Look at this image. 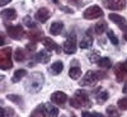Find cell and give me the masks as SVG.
I'll return each mask as SVG.
<instances>
[{"mask_svg": "<svg viewBox=\"0 0 127 117\" xmlns=\"http://www.w3.org/2000/svg\"><path fill=\"white\" fill-rule=\"evenodd\" d=\"M45 84V77L41 73H33L28 77V79L24 83V87L27 92L29 93H38Z\"/></svg>", "mask_w": 127, "mask_h": 117, "instance_id": "6da1fadb", "label": "cell"}, {"mask_svg": "<svg viewBox=\"0 0 127 117\" xmlns=\"http://www.w3.org/2000/svg\"><path fill=\"white\" fill-rule=\"evenodd\" d=\"M70 106L74 108H81V107H90L92 102L89 99V95L84 90H78L75 95L70 99Z\"/></svg>", "mask_w": 127, "mask_h": 117, "instance_id": "7a4b0ae2", "label": "cell"}, {"mask_svg": "<svg viewBox=\"0 0 127 117\" xmlns=\"http://www.w3.org/2000/svg\"><path fill=\"white\" fill-rule=\"evenodd\" d=\"M13 66L12 61V48L4 47L0 50V68L1 70H9Z\"/></svg>", "mask_w": 127, "mask_h": 117, "instance_id": "3957f363", "label": "cell"}, {"mask_svg": "<svg viewBox=\"0 0 127 117\" xmlns=\"http://www.w3.org/2000/svg\"><path fill=\"white\" fill-rule=\"evenodd\" d=\"M100 79V74L98 71H88L85 75L83 77V79L80 80V85L81 87H92L95 83Z\"/></svg>", "mask_w": 127, "mask_h": 117, "instance_id": "277c9868", "label": "cell"}, {"mask_svg": "<svg viewBox=\"0 0 127 117\" xmlns=\"http://www.w3.org/2000/svg\"><path fill=\"white\" fill-rule=\"evenodd\" d=\"M6 33L10 38L13 39H22L26 36L24 28L18 24V26H6Z\"/></svg>", "mask_w": 127, "mask_h": 117, "instance_id": "5b68a950", "label": "cell"}, {"mask_svg": "<svg viewBox=\"0 0 127 117\" xmlns=\"http://www.w3.org/2000/svg\"><path fill=\"white\" fill-rule=\"evenodd\" d=\"M83 17L85 19H97V18L103 17V10L98 5H92V6H89L85 10V12H84Z\"/></svg>", "mask_w": 127, "mask_h": 117, "instance_id": "8992f818", "label": "cell"}, {"mask_svg": "<svg viewBox=\"0 0 127 117\" xmlns=\"http://www.w3.org/2000/svg\"><path fill=\"white\" fill-rule=\"evenodd\" d=\"M62 50L65 54L67 55H71V54H75L76 52V37L75 36H69L67 39L64 42V46H62Z\"/></svg>", "mask_w": 127, "mask_h": 117, "instance_id": "52a82bcc", "label": "cell"}, {"mask_svg": "<svg viewBox=\"0 0 127 117\" xmlns=\"http://www.w3.org/2000/svg\"><path fill=\"white\" fill-rule=\"evenodd\" d=\"M104 5L109 10H123L126 8V0H105Z\"/></svg>", "mask_w": 127, "mask_h": 117, "instance_id": "ba28073f", "label": "cell"}, {"mask_svg": "<svg viewBox=\"0 0 127 117\" xmlns=\"http://www.w3.org/2000/svg\"><path fill=\"white\" fill-rule=\"evenodd\" d=\"M42 116L43 117H57L59 116V108L52 106L51 103H46L42 106Z\"/></svg>", "mask_w": 127, "mask_h": 117, "instance_id": "9c48e42d", "label": "cell"}, {"mask_svg": "<svg viewBox=\"0 0 127 117\" xmlns=\"http://www.w3.org/2000/svg\"><path fill=\"white\" fill-rule=\"evenodd\" d=\"M114 74H116V78H117V81H122L127 75V61L120 62L114 69Z\"/></svg>", "mask_w": 127, "mask_h": 117, "instance_id": "30bf717a", "label": "cell"}, {"mask_svg": "<svg viewBox=\"0 0 127 117\" xmlns=\"http://www.w3.org/2000/svg\"><path fill=\"white\" fill-rule=\"evenodd\" d=\"M51 102L55 103V104H59V106H64L67 101V95L64 93V92H55L51 94Z\"/></svg>", "mask_w": 127, "mask_h": 117, "instance_id": "8fae6325", "label": "cell"}, {"mask_svg": "<svg viewBox=\"0 0 127 117\" xmlns=\"http://www.w3.org/2000/svg\"><path fill=\"white\" fill-rule=\"evenodd\" d=\"M113 23H116L120 28H121V31H127V20L123 18V17H121V15H118V14H114V13H111L109 14V17H108Z\"/></svg>", "mask_w": 127, "mask_h": 117, "instance_id": "7c38bea8", "label": "cell"}, {"mask_svg": "<svg viewBox=\"0 0 127 117\" xmlns=\"http://www.w3.org/2000/svg\"><path fill=\"white\" fill-rule=\"evenodd\" d=\"M42 43H43V46H45L48 51H56L57 54H60V52H61L60 46L56 43L54 39L47 38V37H43V38H42Z\"/></svg>", "mask_w": 127, "mask_h": 117, "instance_id": "4fadbf2b", "label": "cell"}, {"mask_svg": "<svg viewBox=\"0 0 127 117\" xmlns=\"http://www.w3.org/2000/svg\"><path fill=\"white\" fill-rule=\"evenodd\" d=\"M34 18L38 20V22H41V23H46L47 20H48V18H50V10L47 8L38 9L36 15H34Z\"/></svg>", "mask_w": 127, "mask_h": 117, "instance_id": "5bb4252c", "label": "cell"}, {"mask_svg": "<svg viewBox=\"0 0 127 117\" xmlns=\"http://www.w3.org/2000/svg\"><path fill=\"white\" fill-rule=\"evenodd\" d=\"M1 17L4 18V20H14L17 18V10L13 8L4 9L1 12Z\"/></svg>", "mask_w": 127, "mask_h": 117, "instance_id": "9a60e30c", "label": "cell"}, {"mask_svg": "<svg viewBox=\"0 0 127 117\" xmlns=\"http://www.w3.org/2000/svg\"><path fill=\"white\" fill-rule=\"evenodd\" d=\"M62 69H64V64L61 61H56V62H54L50 66L48 71H50L51 75H59V74H61Z\"/></svg>", "mask_w": 127, "mask_h": 117, "instance_id": "2e32d148", "label": "cell"}, {"mask_svg": "<svg viewBox=\"0 0 127 117\" xmlns=\"http://www.w3.org/2000/svg\"><path fill=\"white\" fill-rule=\"evenodd\" d=\"M62 29H64V24L60 22H55L50 26V33L52 36H59L62 32Z\"/></svg>", "mask_w": 127, "mask_h": 117, "instance_id": "e0dca14e", "label": "cell"}, {"mask_svg": "<svg viewBox=\"0 0 127 117\" xmlns=\"http://www.w3.org/2000/svg\"><path fill=\"white\" fill-rule=\"evenodd\" d=\"M95 97L98 99V103H104L108 99V92H105L103 88H98L95 90Z\"/></svg>", "mask_w": 127, "mask_h": 117, "instance_id": "ac0fdd59", "label": "cell"}, {"mask_svg": "<svg viewBox=\"0 0 127 117\" xmlns=\"http://www.w3.org/2000/svg\"><path fill=\"white\" fill-rule=\"evenodd\" d=\"M93 45V37L90 36V29L88 31V35L84 37L80 42V48H90Z\"/></svg>", "mask_w": 127, "mask_h": 117, "instance_id": "d6986e66", "label": "cell"}, {"mask_svg": "<svg viewBox=\"0 0 127 117\" xmlns=\"http://www.w3.org/2000/svg\"><path fill=\"white\" fill-rule=\"evenodd\" d=\"M107 28H108V27H107L105 20L102 19V20H99V22L94 26V32H95L97 35H102V33H104V32L107 31Z\"/></svg>", "mask_w": 127, "mask_h": 117, "instance_id": "ffe728a7", "label": "cell"}, {"mask_svg": "<svg viewBox=\"0 0 127 117\" xmlns=\"http://www.w3.org/2000/svg\"><path fill=\"white\" fill-rule=\"evenodd\" d=\"M43 36V32L42 31H39V29H37V28H33L29 33H28V37L33 41V42H36V41H41V37Z\"/></svg>", "mask_w": 127, "mask_h": 117, "instance_id": "44dd1931", "label": "cell"}, {"mask_svg": "<svg viewBox=\"0 0 127 117\" xmlns=\"http://www.w3.org/2000/svg\"><path fill=\"white\" fill-rule=\"evenodd\" d=\"M51 56L47 51L45 50H42L41 52H38V55H37V62H42V64H47L50 61Z\"/></svg>", "mask_w": 127, "mask_h": 117, "instance_id": "7402d4cb", "label": "cell"}, {"mask_svg": "<svg viewBox=\"0 0 127 117\" xmlns=\"http://www.w3.org/2000/svg\"><path fill=\"white\" fill-rule=\"evenodd\" d=\"M14 59H15L18 62H23V61L27 59V55H26L24 50H23V48H20V47L15 48V52H14Z\"/></svg>", "mask_w": 127, "mask_h": 117, "instance_id": "603a6c76", "label": "cell"}, {"mask_svg": "<svg viewBox=\"0 0 127 117\" xmlns=\"http://www.w3.org/2000/svg\"><path fill=\"white\" fill-rule=\"evenodd\" d=\"M69 75L71 79H79L81 77V69L79 66H71L70 70H69Z\"/></svg>", "mask_w": 127, "mask_h": 117, "instance_id": "cb8c5ba5", "label": "cell"}, {"mask_svg": "<svg viewBox=\"0 0 127 117\" xmlns=\"http://www.w3.org/2000/svg\"><path fill=\"white\" fill-rule=\"evenodd\" d=\"M26 75H27V71H26L24 69H19V70H17V71L14 73V75H13V78H12V81H13V83H18L20 79H23Z\"/></svg>", "mask_w": 127, "mask_h": 117, "instance_id": "d4e9b609", "label": "cell"}, {"mask_svg": "<svg viewBox=\"0 0 127 117\" xmlns=\"http://www.w3.org/2000/svg\"><path fill=\"white\" fill-rule=\"evenodd\" d=\"M97 64H98V66L100 69H109L111 65H112V62H111V60L108 57H100V60Z\"/></svg>", "mask_w": 127, "mask_h": 117, "instance_id": "484cf974", "label": "cell"}, {"mask_svg": "<svg viewBox=\"0 0 127 117\" xmlns=\"http://www.w3.org/2000/svg\"><path fill=\"white\" fill-rule=\"evenodd\" d=\"M107 116L108 117H120V111L114 106H109V107H107Z\"/></svg>", "mask_w": 127, "mask_h": 117, "instance_id": "4316f807", "label": "cell"}, {"mask_svg": "<svg viewBox=\"0 0 127 117\" xmlns=\"http://www.w3.org/2000/svg\"><path fill=\"white\" fill-rule=\"evenodd\" d=\"M8 99H9V101H12L13 103H17L18 106H23L22 97H19V95H15V94H9V95H8Z\"/></svg>", "mask_w": 127, "mask_h": 117, "instance_id": "83f0119b", "label": "cell"}, {"mask_svg": "<svg viewBox=\"0 0 127 117\" xmlns=\"http://www.w3.org/2000/svg\"><path fill=\"white\" fill-rule=\"evenodd\" d=\"M107 36H108V38H109V41L112 42L113 45H118V38L116 37V35H114V32L113 31H107Z\"/></svg>", "mask_w": 127, "mask_h": 117, "instance_id": "f1b7e54d", "label": "cell"}, {"mask_svg": "<svg viewBox=\"0 0 127 117\" xmlns=\"http://www.w3.org/2000/svg\"><path fill=\"white\" fill-rule=\"evenodd\" d=\"M117 106H118V108H120V110H123V111H126V110H127V97L118 99V103H117Z\"/></svg>", "mask_w": 127, "mask_h": 117, "instance_id": "f546056e", "label": "cell"}, {"mask_svg": "<svg viewBox=\"0 0 127 117\" xmlns=\"http://www.w3.org/2000/svg\"><path fill=\"white\" fill-rule=\"evenodd\" d=\"M89 60H90V62H98L100 60V56H99V54H98L97 51H94L93 55L89 56Z\"/></svg>", "mask_w": 127, "mask_h": 117, "instance_id": "4dcf8cb0", "label": "cell"}, {"mask_svg": "<svg viewBox=\"0 0 127 117\" xmlns=\"http://www.w3.org/2000/svg\"><path fill=\"white\" fill-rule=\"evenodd\" d=\"M24 23H26V26H28L29 28H31V27H32V28H37V27H36V24H34L33 22H32L31 17H28V15H27V17H24Z\"/></svg>", "mask_w": 127, "mask_h": 117, "instance_id": "1f68e13d", "label": "cell"}, {"mask_svg": "<svg viewBox=\"0 0 127 117\" xmlns=\"http://www.w3.org/2000/svg\"><path fill=\"white\" fill-rule=\"evenodd\" d=\"M5 117H18V115L12 108H5Z\"/></svg>", "mask_w": 127, "mask_h": 117, "instance_id": "d6a6232c", "label": "cell"}, {"mask_svg": "<svg viewBox=\"0 0 127 117\" xmlns=\"http://www.w3.org/2000/svg\"><path fill=\"white\" fill-rule=\"evenodd\" d=\"M81 116H83V117H104V116L100 115V113H89V112H83Z\"/></svg>", "mask_w": 127, "mask_h": 117, "instance_id": "836d02e7", "label": "cell"}, {"mask_svg": "<svg viewBox=\"0 0 127 117\" xmlns=\"http://www.w3.org/2000/svg\"><path fill=\"white\" fill-rule=\"evenodd\" d=\"M39 113H42V106H38V107L34 110V112L32 113L29 117H41V115Z\"/></svg>", "mask_w": 127, "mask_h": 117, "instance_id": "e575fe53", "label": "cell"}, {"mask_svg": "<svg viewBox=\"0 0 127 117\" xmlns=\"http://www.w3.org/2000/svg\"><path fill=\"white\" fill-rule=\"evenodd\" d=\"M27 48H28V51H34L36 50V42H31V43H28Z\"/></svg>", "mask_w": 127, "mask_h": 117, "instance_id": "d590c367", "label": "cell"}, {"mask_svg": "<svg viewBox=\"0 0 127 117\" xmlns=\"http://www.w3.org/2000/svg\"><path fill=\"white\" fill-rule=\"evenodd\" d=\"M10 1H12V0H0V6H4L8 3H10Z\"/></svg>", "mask_w": 127, "mask_h": 117, "instance_id": "8d00e7d4", "label": "cell"}, {"mask_svg": "<svg viewBox=\"0 0 127 117\" xmlns=\"http://www.w3.org/2000/svg\"><path fill=\"white\" fill-rule=\"evenodd\" d=\"M61 10H64L66 13H72V9H67V6H61Z\"/></svg>", "mask_w": 127, "mask_h": 117, "instance_id": "74e56055", "label": "cell"}, {"mask_svg": "<svg viewBox=\"0 0 127 117\" xmlns=\"http://www.w3.org/2000/svg\"><path fill=\"white\" fill-rule=\"evenodd\" d=\"M0 117H5V108H0Z\"/></svg>", "mask_w": 127, "mask_h": 117, "instance_id": "f35d334b", "label": "cell"}, {"mask_svg": "<svg viewBox=\"0 0 127 117\" xmlns=\"http://www.w3.org/2000/svg\"><path fill=\"white\" fill-rule=\"evenodd\" d=\"M0 36H1V42H0V45H4V42H5V38H4V33H1V35H0Z\"/></svg>", "mask_w": 127, "mask_h": 117, "instance_id": "ab89813d", "label": "cell"}, {"mask_svg": "<svg viewBox=\"0 0 127 117\" xmlns=\"http://www.w3.org/2000/svg\"><path fill=\"white\" fill-rule=\"evenodd\" d=\"M122 90H123V93H127V83L125 84V87H123V89H122Z\"/></svg>", "mask_w": 127, "mask_h": 117, "instance_id": "60d3db41", "label": "cell"}, {"mask_svg": "<svg viewBox=\"0 0 127 117\" xmlns=\"http://www.w3.org/2000/svg\"><path fill=\"white\" fill-rule=\"evenodd\" d=\"M125 41H127V31H126V33H125Z\"/></svg>", "mask_w": 127, "mask_h": 117, "instance_id": "b9f144b4", "label": "cell"}, {"mask_svg": "<svg viewBox=\"0 0 127 117\" xmlns=\"http://www.w3.org/2000/svg\"><path fill=\"white\" fill-rule=\"evenodd\" d=\"M52 1H54V3H57V1H59V0H52Z\"/></svg>", "mask_w": 127, "mask_h": 117, "instance_id": "7bdbcfd3", "label": "cell"}, {"mask_svg": "<svg viewBox=\"0 0 127 117\" xmlns=\"http://www.w3.org/2000/svg\"><path fill=\"white\" fill-rule=\"evenodd\" d=\"M71 1H76V0H71Z\"/></svg>", "mask_w": 127, "mask_h": 117, "instance_id": "ee69618b", "label": "cell"}]
</instances>
